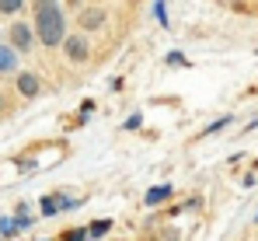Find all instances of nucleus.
I'll list each match as a JSON object with an SVG mask.
<instances>
[{"label": "nucleus", "instance_id": "ddd939ff", "mask_svg": "<svg viewBox=\"0 0 258 241\" xmlns=\"http://www.w3.org/2000/svg\"><path fill=\"white\" fill-rule=\"evenodd\" d=\"M11 234H18L14 220H11V217H0V238H11Z\"/></svg>", "mask_w": 258, "mask_h": 241}, {"label": "nucleus", "instance_id": "423d86ee", "mask_svg": "<svg viewBox=\"0 0 258 241\" xmlns=\"http://www.w3.org/2000/svg\"><path fill=\"white\" fill-rule=\"evenodd\" d=\"M18 70H21V56L7 42H0V77H14Z\"/></svg>", "mask_w": 258, "mask_h": 241}, {"label": "nucleus", "instance_id": "1a4fd4ad", "mask_svg": "<svg viewBox=\"0 0 258 241\" xmlns=\"http://www.w3.org/2000/svg\"><path fill=\"white\" fill-rule=\"evenodd\" d=\"M112 231V220H94L91 227H87V238H105Z\"/></svg>", "mask_w": 258, "mask_h": 241}, {"label": "nucleus", "instance_id": "aec40b11", "mask_svg": "<svg viewBox=\"0 0 258 241\" xmlns=\"http://www.w3.org/2000/svg\"><path fill=\"white\" fill-rule=\"evenodd\" d=\"M255 220H258V213H255Z\"/></svg>", "mask_w": 258, "mask_h": 241}, {"label": "nucleus", "instance_id": "20e7f679", "mask_svg": "<svg viewBox=\"0 0 258 241\" xmlns=\"http://www.w3.org/2000/svg\"><path fill=\"white\" fill-rule=\"evenodd\" d=\"M59 53H63V60L70 63V67H87L91 60H94V42L81 35V32H70L63 45H59Z\"/></svg>", "mask_w": 258, "mask_h": 241}, {"label": "nucleus", "instance_id": "f03ea898", "mask_svg": "<svg viewBox=\"0 0 258 241\" xmlns=\"http://www.w3.org/2000/svg\"><path fill=\"white\" fill-rule=\"evenodd\" d=\"M70 7V14H77V18H70L74 25H77V32L81 35H98V32H105L108 25H112V7H105V4H67Z\"/></svg>", "mask_w": 258, "mask_h": 241}, {"label": "nucleus", "instance_id": "6ab92c4d", "mask_svg": "<svg viewBox=\"0 0 258 241\" xmlns=\"http://www.w3.org/2000/svg\"><path fill=\"white\" fill-rule=\"evenodd\" d=\"M42 241H56V238H42Z\"/></svg>", "mask_w": 258, "mask_h": 241}, {"label": "nucleus", "instance_id": "dca6fc26", "mask_svg": "<svg viewBox=\"0 0 258 241\" xmlns=\"http://www.w3.org/2000/svg\"><path fill=\"white\" fill-rule=\"evenodd\" d=\"M223 126H230V116H223V119L210 122V126H206V129H203V133H220V129H223Z\"/></svg>", "mask_w": 258, "mask_h": 241}, {"label": "nucleus", "instance_id": "7ed1b4c3", "mask_svg": "<svg viewBox=\"0 0 258 241\" xmlns=\"http://www.w3.org/2000/svg\"><path fill=\"white\" fill-rule=\"evenodd\" d=\"M7 45H11L18 56H32V53L39 49V39H35L28 18H14V21L7 25Z\"/></svg>", "mask_w": 258, "mask_h": 241}, {"label": "nucleus", "instance_id": "0eeeda50", "mask_svg": "<svg viewBox=\"0 0 258 241\" xmlns=\"http://www.w3.org/2000/svg\"><path fill=\"white\" fill-rule=\"evenodd\" d=\"M18 105H21V102H18V94L11 91V84H0V122L11 119V116L18 112Z\"/></svg>", "mask_w": 258, "mask_h": 241}, {"label": "nucleus", "instance_id": "a211bd4d", "mask_svg": "<svg viewBox=\"0 0 258 241\" xmlns=\"http://www.w3.org/2000/svg\"><path fill=\"white\" fill-rule=\"evenodd\" d=\"M168 63H174V67H178V63H185V56H181V53H168Z\"/></svg>", "mask_w": 258, "mask_h": 241}, {"label": "nucleus", "instance_id": "f8f14e48", "mask_svg": "<svg viewBox=\"0 0 258 241\" xmlns=\"http://www.w3.org/2000/svg\"><path fill=\"white\" fill-rule=\"evenodd\" d=\"M18 213H21V217H18V220H14V227H18V231H28V227H32V220H35V217H28V206H21V210H18Z\"/></svg>", "mask_w": 258, "mask_h": 241}, {"label": "nucleus", "instance_id": "f257e3e1", "mask_svg": "<svg viewBox=\"0 0 258 241\" xmlns=\"http://www.w3.org/2000/svg\"><path fill=\"white\" fill-rule=\"evenodd\" d=\"M32 32L39 39V49L59 53L63 39L70 35V7L56 0H35L32 4Z\"/></svg>", "mask_w": 258, "mask_h": 241}, {"label": "nucleus", "instance_id": "9d476101", "mask_svg": "<svg viewBox=\"0 0 258 241\" xmlns=\"http://www.w3.org/2000/svg\"><path fill=\"white\" fill-rule=\"evenodd\" d=\"M56 241H87V227H70V231H63Z\"/></svg>", "mask_w": 258, "mask_h": 241}, {"label": "nucleus", "instance_id": "2eb2a0df", "mask_svg": "<svg viewBox=\"0 0 258 241\" xmlns=\"http://www.w3.org/2000/svg\"><path fill=\"white\" fill-rule=\"evenodd\" d=\"M154 14H157V21H161V25H168V4H161V0H157V4H154Z\"/></svg>", "mask_w": 258, "mask_h": 241}, {"label": "nucleus", "instance_id": "9b49d317", "mask_svg": "<svg viewBox=\"0 0 258 241\" xmlns=\"http://www.w3.org/2000/svg\"><path fill=\"white\" fill-rule=\"evenodd\" d=\"M25 4L21 0H0V14H21Z\"/></svg>", "mask_w": 258, "mask_h": 241}, {"label": "nucleus", "instance_id": "4468645a", "mask_svg": "<svg viewBox=\"0 0 258 241\" xmlns=\"http://www.w3.org/2000/svg\"><path fill=\"white\" fill-rule=\"evenodd\" d=\"M56 213V196H42V217H52Z\"/></svg>", "mask_w": 258, "mask_h": 241}, {"label": "nucleus", "instance_id": "6e6552de", "mask_svg": "<svg viewBox=\"0 0 258 241\" xmlns=\"http://www.w3.org/2000/svg\"><path fill=\"white\" fill-rule=\"evenodd\" d=\"M171 196H174V185H154V189L143 196V203H147V206H157V203L171 200Z\"/></svg>", "mask_w": 258, "mask_h": 241}, {"label": "nucleus", "instance_id": "39448f33", "mask_svg": "<svg viewBox=\"0 0 258 241\" xmlns=\"http://www.w3.org/2000/svg\"><path fill=\"white\" fill-rule=\"evenodd\" d=\"M11 91L18 94V102H35V98L45 91L42 74H39V70H18V74H14V84H11Z\"/></svg>", "mask_w": 258, "mask_h": 241}, {"label": "nucleus", "instance_id": "f3484780", "mask_svg": "<svg viewBox=\"0 0 258 241\" xmlns=\"http://www.w3.org/2000/svg\"><path fill=\"white\" fill-rule=\"evenodd\" d=\"M140 122H143V116H140V112H136V116H129V119H126V126H122V129H136V126H140Z\"/></svg>", "mask_w": 258, "mask_h": 241}]
</instances>
